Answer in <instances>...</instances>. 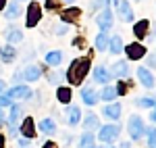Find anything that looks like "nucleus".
I'll return each instance as SVG.
<instances>
[{"instance_id": "1", "label": "nucleus", "mask_w": 156, "mask_h": 148, "mask_svg": "<svg viewBox=\"0 0 156 148\" xmlns=\"http://www.w3.org/2000/svg\"><path fill=\"white\" fill-rule=\"evenodd\" d=\"M87 71H90V59H75L71 63V67H69V71H67L69 84L79 86L83 81V77L87 75Z\"/></svg>"}, {"instance_id": "2", "label": "nucleus", "mask_w": 156, "mask_h": 148, "mask_svg": "<svg viewBox=\"0 0 156 148\" xmlns=\"http://www.w3.org/2000/svg\"><path fill=\"white\" fill-rule=\"evenodd\" d=\"M127 129H129V134H131V140H140V138L146 134V125H144V121H142V117L133 115L131 119H129V123H127Z\"/></svg>"}, {"instance_id": "3", "label": "nucleus", "mask_w": 156, "mask_h": 148, "mask_svg": "<svg viewBox=\"0 0 156 148\" xmlns=\"http://www.w3.org/2000/svg\"><path fill=\"white\" fill-rule=\"evenodd\" d=\"M98 138H100V142L112 144V142L119 138V125L108 123V125H104V127H100V134H98Z\"/></svg>"}, {"instance_id": "4", "label": "nucleus", "mask_w": 156, "mask_h": 148, "mask_svg": "<svg viewBox=\"0 0 156 148\" xmlns=\"http://www.w3.org/2000/svg\"><path fill=\"white\" fill-rule=\"evenodd\" d=\"M40 19H42V9H40V4H37V2H29V9H27V19H25L27 27L37 25V23H40Z\"/></svg>"}, {"instance_id": "5", "label": "nucleus", "mask_w": 156, "mask_h": 148, "mask_svg": "<svg viewBox=\"0 0 156 148\" xmlns=\"http://www.w3.org/2000/svg\"><path fill=\"white\" fill-rule=\"evenodd\" d=\"M96 23L102 31H108V29L112 27V11H110V9H104V11L96 17Z\"/></svg>"}, {"instance_id": "6", "label": "nucleus", "mask_w": 156, "mask_h": 148, "mask_svg": "<svg viewBox=\"0 0 156 148\" xmlns=\"http://www.w3.org/2000/svg\"><path fill=\"white\" fill-rule=\"evenodd\" d=\"M123 50L127 52V59H129V61H137V59H142L146 54V48L142 44H137V42H135V44H129L127 48H123Z\"/></svg>"}, {"instance_id": "7", "label": "nucleus", "mask_w": 156, "mask_h": 148, "mask_svg": "<svg viewBox=\"0 0 156 148\" xmlns=\"http://www.w3.org/2000/svg\"><path fill=\"white\" fill-rule=\"evenodd\" d=\"M117 11H119V17L123 19V21H133V11H131V6H129V2L127 0H121L119 4H117Z\"/></svg>"}, {"instance_id": "8", "label": "nucleus", "mask_w": 156, "mask_h": 148, "mask_svg": "<svg viewBox=\"0 0 156 148\" xmlns=\"http://www.w3.org/2000/svg\"><path fill=\"white\" fill-rule=\"evenodd\" d=\"M112 79V75L106 67H94V81L96 84H108Z\"/></svg>"}, {"instance_id": "9", "label": "nucleus", "mask_w": 156, "mask_h": 148, "mask_svg": "<svg viewBox=\"0 0 156 148\" xmlns=\"http://www.w3.org/2000/svg\"><path fill=\"white\" fill-rule=\"evenodd\" d=\"M98 98H100V94H98L94 88H83L81 90V100H83L87 106H92V104H96Z\"/></svg>"}, {"instance_id": "10", "label": "nucleus", "mask_w": 156, "mask_h": 148, "mask_svg": "<svg viewBox=\"0 0 156 148\" xmlns=\"http://www.w3.org/2000/svg\"><path fill=\"white\" fill-rule=\"evenodd\" d=\"M137 77H140V84L146 88H154V77H152V73L146 69V67H140L137 69Z\"/></svg>"}, {"instance_id": "11", "label": "nucleus", "mask_w": 156, "mask_h": 148, "mask_svg": "<svg viewBox=\"0 0 156 148\" xmlns=\"http://www.w3.org/2000/svg\"><path fill=\"white\" fill-rule=\"evenodd\" d=\"M6 96L9 98H29L31 96V90L27 86H17V88H11Z\"/></svg>"}, {"instance_id": "12", "label": "nucleus", "mask_w": 156, "mask_h": 148, "mask_svg": "<svg viewBox=\"0 0 156 148\" xmlns=\"http://www.w3.org/2000/svg\"><path fill=\"white\" fill-rule=\"evenodd\" d=\"M112 77H127L129 75V67H127V61H119L112 65V71H110Z\"/></svg>"}, {"instance_id": "13", "label": "nucleus", "mask_w": 156, "mask_h": 148, "mask_svg": "<svg viewBox=\"0 0 156 148\" xmlns=\"http://www.w3.org/2000/svg\"><path fill=\"white\" fill-rule=\"evenodd\" d=\"M102 113H104V117H106V119L117 121V119L121 117V104H117V102H115V104H106Z\"/></svg>"}, {"instance_id": "14", "label": "nucleus", "mask_w": 156, "mask_h": 148, "mask_svg": "<svg viewBox=\"0 0 156 148\" xmlns=\"http://www.w3.org/2000/svg\"><path fill=\"white\" fill-rule=\"evenodd\" d=\"M148 27H150L148 19H142V21H137V23L133 25V34H135V38L144 40V38H146V34H148Z\"/></svg>"}, {"instance_id": "15", "label": "nucleus", "mask_w": 156, "mask_h": 148, "mask_svg": "<svg viewBox=\"0 0 156 148\" xmlns=\"http://www.w3.org/2000/svg\"><path fill=\"white\" fill-rule=\"evenodd\" d=\"M21 134H23L25 138L36 136V125H34V119H31V117H27L23 123H21Z\"/></svg>"}, {"instance_id": "16", "label": "nucleus", "mask_w": 156, "mask_h": 148, "mask_svg": "<svg viewBox=\"0 0 156 148\" xmlns=\"http://www.w3.org/2000/svg\"><path fill=\"white\" fill-rule=\"evenodd\" d=\"M19 117H21V106L19 104H15L11 109V115H9V123H11V134L15 136V127L19 123Z\"/></svg>"}, {"instance_id": "17", "label": "nucleus", "mask_w": 156, "mask_h": 148, "mask_svg": "<svg viewBox=\"0 0 156 148\" xmlns=\"http://www.w3.org/2000/svg\"><path fill=\"white\" fill-rule=\"evenodd\" d=\"M40 75H42V69L36 67V65H29V67L23 71V79H27V81H36Z\"/></svg>"}, {"instance_id": "18", "label": "nucleus", "mask_w": 156, "mask_h": 148, "mask_svg": "<svg viewBox=\"0 0 156 148\" xmlns=\"http://www.w3.org/2000/svg\"><path fill=\"white\" fill-rule=\"evenodd\" d=\"M79 117H81V111H79V106H69L67 109V123H71V125H77L79 123Z\"/></svg>"}, {"instance_id": "19", "label": "nucleus", "mask_w": 156, "mask_h": 148, "mask_svg": "<svg viewBox=\"0 0 156 148\" xmlns=\"http://www.w3.org/2000/svg\"><path fill=\"white\" fill-rule=\"evenodd\" d=\"M79 15H81V11H79L77 6H71V9L62 11L60 19H62V21H77V19H79Z\"/></svg>"}, {"instance_id": "20", "label": "nucleus", "mask_w": 156, "mask_h": 148, "mask_svg": "<svg viewBox=\"0 0 156 148\" xmlns=\"http://www.w3.org/2000/svg\"><path fill=\"white\" fill-rule=\"evenodd\" d=\"M108 48H110L112 54L123 52V40H121V36H112V38H110V40H108Z\"/></svg>"}, {"instance_id": "21", "label": "nucleus", "mask_w": 156, "mask_h": 148, "mask_svg": "<svg viewBox=\"0 0 156 148\" xmlns=\"http://www.w3.org/2000/svg\"><path fill=\"white\" fill-rule=\"evenodd\" d=\"M17 56V52L12 46H4V48H0V59L4 63H12V59Z\"/></svg>"}, {"instance_id": "22", "label": "nucleus", "mask_w": 156, "mask_h": 148, "mask_svg": "<svg viewBox=\"0 0 156 148\" xmlns=\"http://www.w3.org/2000/svg\"><path fill=\"white\" fill-rule=\"evenodd\" d=\"M4 15H6V19H17V17L21 15V6H19L17 2H11V4L6 6V13H4Z\"/></svg>"}, {"instance_id": "23", "label": "nucleus", "mask_w": 156, "mask_h": 148, "mask_svg": "<svg viewBox=\"0 0 156 148\" xmlns=\"http://www.w3.org/2000/svg\"><path fill=\"white\" fill-rule=\"evenodd\" d=\"M60 61H62V52H58V50H52V52L46 54V63L48 65H60Z\"/></svg>"}, {"instance_id": "24", "label": "nucleus", "mask_w": 156, "mask_h": 148, "mask_svg": "<svg viewBox=\"0 0 156 148\" xmlns=\"http://www.w3.org/2000/svg\"><path fill=\"white\" fill-rule=\"evenodd\" d=\"M40 129H42L44 134H52V132L56 129V125H54V121H52V119H48V117H46V119H42V121H40Z\"/></svg>"}, {"instance_id": "25", "label": "nucleus", "mask_w": 156, "mask_h": 148, "mask_svg": "<svg viewBox=\"0 0 156 148\" xmlns=\"http://www.w3.org/2000/svg\"><path fill=\"white\" fill-rule=\"evenodd\" d=\"M83 127L87 129V132H90V129H96V127H98V117H96V115H92V113H90V115H85Z\"/></svg>"}, {"instance_id": "26", "label": "nucleus", "mask_w": 156, "mask_h": 148, "mask_svg": "<svg viewBox=\"0 0 156 148\" xmlns=\"http://www.w3.org/2000/svg\"><path fill=\"white\" fill-rule=\"evenodd\" d=\"M100 96H102V100H108V102H112V100L117 98L119 94H117V90H115V88L106 86L104 90H102V94H100Z\"/></svg>"}, {"instance_id": "27", "label": "nucleus", "mask_w": 156, "mask_h": 148, "mask_svg": "<svg viewBox=\"0 0 156 148\" xmlns=\"http://www.w3.org/2000/svg\"><path fill=\"white\" fill-rule=\"evenodd\" d=\"M108 40L110 38L102 31V34H98V38H96V50H106L108 48Z\"/></svg>"}, {"instance_id": "28", "label": "nucleus", "mask_w": 156, "mask_h": 148, "mask_svg": "<svg viewBox=\"0 0 156 148\" xmlns=\"http://www.w3.org/2000/svg\"><path fill=\"white\" fill-rule=\"evenodd\" d=\"M92 144H96V138H94V134H83L81 136V140H79V148H87V146H92Z\"/></svg>"}, {"instance_id": "29", "label": "nucleus", "mask_w": 156, "mask_h": 148, "mask_svg": "<svg viewBox=\"0 0 156 148\" xmlns=\"http://www.w3.org/2000/svg\"><path fill=\"white\" fill-rule=\"evenodd\" d=\"M56 96H58V102H62V104H67V102L71 100V90H69V88H58Z\"/></svg>"}, {"instance_id": "30", "label": "nucleus", "mask_w": 156, "mask_h": 148, "mask_svg": "<svg viewBox=\"0 0 156 148\" xmlns=\"http://www.w3.org/2000/svg\"><path fill=\"white\" fill-rule=\"evenodd\" d=\"M6 40H9L11 44H15V42H21V40H23V34H21L19 29H9V31H6Z\"/></svg>"}, {"instance_id": "31", "label": "nucleus", "mask_w": 156, "mask_h": 148, "mask_svg": "<svg viewBox=\"0 0 156 148\" xmlns=\"http://www.w3.org/2000/svg\"><path fill=\"white\" fill-rule=\"evenodd\" d=\"M137 104H140V106H148V109H154L156 100L154 98H137Z\"/></svg>"}, {"instance_id": "32", "label": "nucleus", "mask_w": 156, "mask_h": 148, "mask_svg": "<svg viewBox=\"0 0 156 148\" xmlns=\"http://www.w3.org/2000/svg\"><path fill=\"white\" fill-rule=\"evenodd\" d=\"M148 146L156 148V129H150V136H148Z\"/></svg>"}, {"instance_id": "33", "label": "nucleus", "mask_w": 156, "mask_h": 148, "mask_svg": "<svg viewBox=\"0 0 156 148\" xmlns=\"http://www.w3.org/2000/svg\"><path fill=\"white\" fill-rule=\"evenodd\" d=\"M108 2H110V0H94V2H92V9H94V11H96V9H104Z\"/></svg>"}, {"instance_id": "34", "label": "nucleus", "mask_w": 156, "mask_h": 148, "mask_svg": "<svg viewBox=\"0 0 156 148\" xmlns=\"http://www.w3.org/2000/svg\"><path fill=\"white\" fill-rule=\"evenodd\" d=\"M67 29H69V27H67L65 23H58L56 27H54V31H56L58 36H65V34H67Z\"/></svg>"}, {"instance_id": "35", "label": "nucleus", "mask_w": 156, "mask_h": 148, "mask_svg": "<svg viewBox=\"0 0 156 148\" xmlns=\"http://www.w3.org/2000/svg\"><path fill=\"white\" fill-rule=\"evenodd\" d=\"M11 100L12 98H9L6 94H0V106H9V104H11Z\"/></svg>"}, {"instance_id": "36", "label": "nucleus", "mask_w": 156, "mask_h": 148, "mask_svg": "<svg viewBox=\"0 0 156 148\" xmlns=\"http://www.w3.org/2000/svg\"><path fill=\"white\" fill-rule=\"evenodd\" d=\"M115 90H117V94H125V92H127V81H121Z\"/></svg>"}, {"instance_id": "37", "label": "nucleus", "mask_w": 156, "mask_h": 148, "mask_svg": "<svg viewBox=\"0 0 156 148\" xmlns=\"http://www.w3.org/2000/svg\"><path fill=\"white\" fill-rule=\"evenodd\" d=\"M58 6V0H46V9L52 11V9H56Z\"/></svg>"}, {"instance_id": "38", "label": "nucleus", "mask_w": 156, "mask_h": 148, "mask_svg": "<svg viewBox=\"0 0 156 148\" xmlns=\"http://www.w3.org/2000/svg\"><path fill=\"white\" fill-rule=\"evenodd\" d=\"M148 65H150V67H156V54H152V56L148 59Z\"/></svg>"}, {"instance_id": "39", "label": "nucleus", "mask_w": 156, "mask_h": 148, "mask_svg": "<svg viewBox=\"0 0 156 148\" xmlns=\"http://www.w3.org/2000/svg\"><path fill=\"white\" fill-rule=\"evenodd\" d=\"M42 148H56V144H54V142H46Z\"/></svg>"}, {"instance_id": "40", "label": "nucleus", "mask_w": 156, "mask_h": 148, "mask_svg": "<svg viewBox=\"0 0 156 148\" xmlns=\"http://www.w3.org/2000/svg\"><path fill=\"white\" fill-rule=\"evenodd\" d=\"M21 148H31V146H29V142H27V140H21Z\"/></svg>"}, {"instance_id": "41", "label": "nucleus", "mask_w": 156, "mask_h": 148, "mask_svg": "<svg viewBox=\"0 0 156 148\" xmlns=\"http://www.w3.org/2000/svg\"><path fill=\"white\" fill-rule=\"evenodd\" d=\"M4 123V111H2V106H0V125Z\"/></svg>"}, {"instance_id": "42", "label": "nucleus", "mask_w": 156, "mask_h": 148, "mask_svg": "<svg viewBox=\"0 0 156 148\" xmlns=\"http://www.w3.org/2000/svg\"><path fill=\"white\" fill-rule=\"evenodd\" d=\"M150 119H152V121L156 123V106H154V111H152V115H150Z\"/></svg>"}, {"instance_id": "43", "label": "nucleus", "mask_w": 156, "mask_h": 148, "mask_svg": "<svg viewBox=\"0 0 156 148\" xmlns=\"http://www.w3.org/2000/svg\"><path fill=\"white\" fill-rule=\"evenodd\" d=\"M4 4H6V0H0V11L4 9Z\"/></svg>"}, {"instance_id": "44", "label": "nucleus", "mask_w": 156, "mask_h": 148, "mask_svg": "<svg viewBox=\"0 0 156 148\" xmlns=\"http://www.w3.org/2000/svg\"><path fill=\"white\" fill-rule=\"evenodd\" d=\"M121 148H129V142H123V144H121Z\"/></svg>"}, {"instance_id": "45", "label": "nucleus", "mask_w": 156, "mask_h": 148, "mask_svg": "<svg viewBox=\"0 0 156 148\" xmlns=\"http://www.w3.org/2000/svg\"><path fill=\"white\" fill-rule=\"evenodd\" d=\"M2 146H4V138L0 136V148H2Z\"/></svg>"}, {"instance_id": "46", "label": "nucleus", "mask_w": 156, "mask_h": 148, "mask_svg": "<svg viewBox=\"0 0 156 148\" xmlns=\"http://www.w3.org/2000/svg\"><path fill=\"white\" fill-rule=\"evenodd\" d=\"M2 88H4V81H0V92H2Z\"/></svg>"}, {"instance_id": "47", "label": "nucleus", "mask_w": 156, "mask_h": 148, "mask_svg": "<svg viewBox=\"0 0 156 148\" xmlns=\"http://www.w3.org/2000/svg\"><path fill=\"white\" fill-rule=\"evenodd\" d=\"M87 148H100V146H96V144H92V146H87Z\"/></svg>"}, {"instance_id": "48", "label": "nucleus", "mask_w": 156, "mask_h": 148, "mask_svg": "<svg viewBox=\"0 0 156 148\" xmlns=\"http://www.w3.org/2000/svg\"><path fill=\"white\" fill-rule=\"evenodd\" d=\"M62 2H73V0H62Z\"/></svg>"}, {"instance_id": "49", "label": "nucleus", "mask_w": 156, "mask_h": 148, "mask_svg": "<svg viewBox=\"0 0 156 148\" xmlns=\"http://www.w3.org/2000/svg\"><path fill=\"white\" fill-rule=\"evenodd\" d=\"M137 2H140V0H137Z\"/></svg>"}]
</instances>
